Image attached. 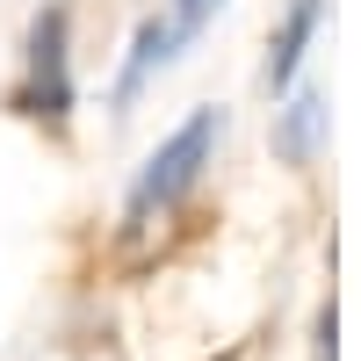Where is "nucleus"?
<instances>
[{
  "mask_svg": "<svg viewBox=\"0 0 361 361\" xmlns=\"http://www.w3.org/2000/svg\"><path fill=\"white\" fill-rule=\"evenodd\" d=\"M217 8H224V0H166L159 15L173 22V37H180V51H188V44L202 37V29H209V15H217Z\"/></svg>",
  "mask_w": 361,
  "mask_h": 361,
  "instance_id": "nucleus-6",
  "label": "nucleus"
},
{
  "mask_svg": "<svg viewBox=\"0 0 361 361\" xmlns=\"http://www.w3.org/2000/svg\"><path fill=\"white\" fill-rule=\"evenodd\" d=\"M217 137H224V116H217V109H188V116L152 145V159L137 166L130 195H123V246H137L145 231H159L173 209L202 188L209 159H217Z\"/></svg>",
  "mask_w": 361,
  "mask_h": 361,
  "instance_id": "nucleus-1",
  "label": "nucleus"
},
{
  "mask_svg": "<svg viewBox=\"0 0 361 361\" xmlns=\"http://www.w3.org/2000/svg\"><path fill=\"white\" fill-rule=\"evenodd\" d=\"M73 8L66 0H44L37 15H29V37H22V80H15V94L8 109L29 116V123H44V130H66L73 123Z\"/></svg>",
  "mask_w": 361,
  "mask_h": 361,
  "instance_id": "nucleus-2",
  "label": "nucleus"
},
{
  "mask_svg": "<svg viewBox=\"0 0 361 361\" xmlns=\"http://www.w3.org/2000/svg\"><path fill=\"white\" fill-rule=\"evenodd\" d=\"M180 58V37H173V22L166 15H145L137 22V37H130V58H123V73H116V116H130L137 94L152 87L166 66Z\"/></svg>",
  "mask_w": 361,
  "mask_h": 361,
  "instance_id": "nucleus-4",
  "label": "nucleus"
},
{
  "mask_svg": "<svg viewBox=\"0 0 361 361\" xmlns=\"http://www.w3.org/2000/svg\"><path fill=\"white\" fill-rule=\"evenodd\" d=\"M318 22H325V0H289L282 8V22L267 29V66H260V87L267 94H289L296 80H304V58H311V44H318Z\"/></svg>",
  "mask_w": 361,
  "mask_h": 361,
  "instance_id": "nucleus-3",
  "label": "nucleus"
},
{
  "mask_svg": "<svg viewBox=\"0 0 361 361\" xmlns=\"http://www.w3.org/2000/svg\"><path fill=\"white\" fill-rule=\"evenodd\" d=\"M318 145H325V94L296 80L289 94H282V109H275V152H282L289 166H311Z\"/></svg>",
  "mask_w": 361,
  "mask_h": 361,
  "instance_id": "nucleus-5",
  "label": "nucleus"
},
{
  "mask_svg": "<svg viewBox=\"0 0 361 361\" xmlns=\"http://www.w3.org/2000/svg\"><path fill=\"white\" fill-rule=\"evenodd\" d=\"M333 333H340V311L325 304V311H318V361H333Z\"/></svg>",
  "mask_w": 361,
  "mask_h": 361,
  "instance_id": "nucleus-7",
  "label": "nucleus"
}]
</instances>
